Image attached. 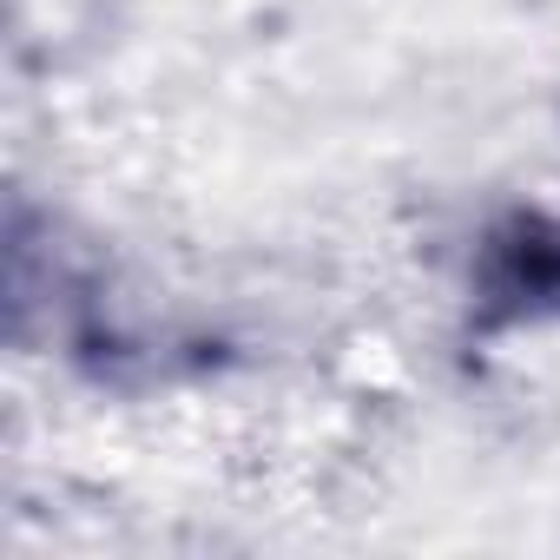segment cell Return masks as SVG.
<instances>
[{
	"label": "cell",
	"mask_w": 560,
	"mask_h": 560,
	"mask_svg": "<svg viewBox=\"0 0 560 560\" xmlns=\"http://www.w3.org/2000/svg\"><path fill=\"white\" fill-rule=\"evenodd\" d=\"M475 298L494 324L560 317V224L553 218H508L481 250Z\"/></svg>",
	"instance_id": "obj_1"
}]
</instances>
